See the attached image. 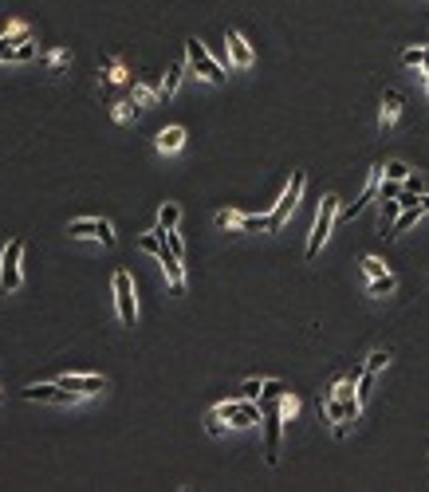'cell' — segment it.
<instances>
[{
  "label": "cell",
  "instance_id": "obj_23",
  "mask_svg": "<svg viewBox=\"0 0 429 492\" xmlns=\"http://www.w3.org/2000/svg\"><path fill=\"white\" fill-rule=\"evenodd\" d=\"M260 394H264V382L260 378H248L240 386V394H236V398H248V402H260Z\"/></svg>",
  "mask_w": 429,
  "mask_h": 492
},
{
  "label": "cell",
  "instance_id": "obj_14",
  "mask_svg": "<svg viewBox=\"0 0 429 492\" xmlns=\"http://www.w3.org/2000/svg\"><path fill=\"white\" fill-rule=\"evenodd\" d=\"M154 146H158V154H177L181 146H186V130H181V127H166L158 138H154Z\"/></svg>",
  "mask_w": 429,
  "mask_h": 492
},
{
  "label": "cell",
  "instance_id": "obj_17",
  "mask_svg": "<svg viewBox=\"0 0 429 492\" xmlns=\"http://www.w3.org/2000/svg\"><path fill=\"white\" fill-rule=\"evenodd\" d=\"M177 221H181V209L174 201H166L158 209V229H177Z\"/></svg>",
  "mask_w": 429,
  "mask_h": 492
},
{
  "label": "cell",
  "instance_id": "obj_25",
  "mask_svg": "<svg viewBox=\"0 0 429 492\" xmlns=\"http://www.w3.org/2000/svg\"><path fill=\"white\" fill-rule=\"evenodd\" d=\"M406 173H410V166H406V161H386V166H382V178H394V181H402Z\"/></svg>",
  "mask_w": 429,
  "mask_h": 492
},
{
  "label": "cell",
  "instance_id": "obj_4",
  "mask_svg": "<svg viewBox=\"0 0 429 492\" xmlns=\"http://www.w3.org/2000/svg\"><path fill=\"white\" fill-rule=\"evenodd\" d=\"M20 260H24V240H9V248H4V256H0V292H4V296L24 284V276H20Z\"/></svg>",
  "mask_w": 429,
  "mask_h": 492
},
{
  "label": "cell",
  "instance_id": "obj_33",
  "mask_svg": "<svg viewBox=\"0 0 429 492\" xmlns=\"http://www.w3.org/2000/svg\"><path fill=\"white\" fill-rule=\"evenodd\" d=\"M425 68H429V48H425Z\"/></svg>",
  "mask_w": 429,
  "mask_h": 492
},
{
  "label": "cell",
  "instance_id": "obj_29",
  "mask_svg": "<svg viewBox=\"0 0 429 492\" xmlns=\"http://www.w3.org/2000/svg\"><path fill=\"white\" fill-rule=\"evenodd\" d=\"M205 429H209L213 437H221V433H225V425H221V417L213 414V410H209V414H205Z\"/></svg>",
  "mask_w": 429,
  "mask_h": 492
},
{
  "label": "cell",
  "instance_id": "obj_13",
  "mask_svg": "<svg viewBox=\"0 0 429 492\" xmlns=\"http://www.w3.org/2000/svg\"><path fill=\"white\" fill-rule=\"evenodd\" d=\"M138 248H142V252H150L158 264H166V260H177V256L166 248V240H161L158 232H142V237H138Z\"/></svg>",
  "mask_w": 429,
  "mask_h": 492
},
{
  "label": "cell",
  "instance_id": "obj_22",
  "mask_svg": "<svg viewBox=\"0 0 429 492\" xmlns=\"http://www.w3.org/2000/svg\"><path fill=\"white\" fill-rule=\"evenodd\" d=\"M398 213H402V201L398 197H382V229H390V221H394Z\"/></svg>",
  "mask_w": 429,
  "mask_h": 492
},
{
  "label": "cell",
  "instance_id": "obj_19",
  "mask_svg": "<svg viewBox=\"0 0 429 492\" xmlns=\"http://www.w3.org/2000/svg\"><path fill=\"white\" fill-rule=\"evenodd\" d=\"M28 60H36V43L32 40L16 43V48L9 51V63H28Z\"/></svg>",
  "mask_w": 429,
  "mask_h": 492
},
{
  "label": "cell",
  "instance_id": "obj_26",
  "mask_svg": "<svg viewBox=\"0 0 429 492\" xmlns=\"http://www.w3.org/2000/svg\"><path fill=\"white\" fill-rule=\"evenodd\" d=\"M362 272L374 280V276H382V272H386V264H382L378 256H362Z\"/></svg>",
  "mask_w": 429,
  "mask_h": 492
},
{
  "label": "cell",
  "instance_id": "obj_9",
  "mask_svg": "<svg viewBox=\"0 0 429 492\" xmlns=\"http://www.w3.org/2000/svg\"><path fill=\"white\" fill-rule=\"evenodd\" d=\"M20 398L24 402H55V406H71V402L79 398V394H71V390H63V386H43V382H36V386H28V390H20Z\"/></svg>",
  "mask_w": 429,
  "mask_h": 492
},
{
  "label": "cell",
  "instance_id": "obj_18",
  "mask_svg": "<svg viewBox=\"0 0 429 492\" xmlns=\"http://www.w3.org/2000/svg\"><path fill=\"white\" fill-rule=\"evenodd\" d=\"M394 288H398V280L390 276V272H382V276H374V280L366 284V292H371V296H390Z\"/></svg>",
  "mask_w": 429,
  "mask_h": 492
},
{
  "label": "cell",
  "instance_id": "obj_1",
  "mask_svg": "<svg viewBox=\"0 0 429 492\" xmlns=\"http://www.w3.org/2000/svg\"><path fill=\"white\" fill-rule=\"evenodd\" d=\"M335 217H339V197L327 193L319 205V213H315V225H312V240H307V260H315L323 248V240L331 237V229H335Z\"/></svg>",
  "mask_w": 429,
  "mask_h": 492
},
{
  "label": "cell",
  "instance_id": "obj_10",
  "mask_svg": "<svg viewBox=\"0 0 429 492\" xmlns=\"http://www.w3.org/2000/svg\"><path fill=\"white\" fill-rule=\"evenodd\" d=\"M55 386H63V390H71V394L83 398V394H102L107 390V378H102V374H63Z\"/></svg>",
  "mask_w": 429,
  "mask_h": 492
},
{
  "label": "cell",
  "instance_id": "obj_32",
  "mask_svg": "<svg viewBox=\"0 0 429 492\" xmlns=\"http://www.w3.org/2000/svg\"><path fill=\"white\" fill-rule=\"evenodd\" d=\"M418 201H421V209H425V213H429V193H425V197H418Z\"/></svg>",
  "mask_w": 429,
  "mask_h": 492
},
{
  "label": "cell",
  "instance_id": "obj_31",
  "mask_svg": "<svg viewBox=\"0 0 429 492\" xmlns=\"http://www.w3.org/2000/svg\"><path fill=\"white\" fill-rule=\"evenodd\" d=\"M264 394H272V398H280V394H287L284 382H264Z\"/></svg>",
  "mask_w": 429,
  "mask_h": 492
},
{
  "label": "cell",
  "instance_id": "obj_7",
  "mask_svg": "<svg viewBox=\"0 0 429 492\" xmlns=\"http://www.w3.org/2000/svg\"><path fill=\"white\" fill-rule=\"evenodd\" d=\"M68 232L75 240H102V245H115V229H110V221H102V217H87V221H71Z\"/></svg>",
  "mask_w": 429,
  "mask_h": 492
},
{
  "label": "cell",
  "instance_id": "obj_30",
  "mask_svg": "<svg viewBox=\"0 0 429 492\" xmlns=\"http://www.w3.org/2000/svg\"><path fill=\"white\" fill-rule=\"evenodd\" d=\"M134 107H138V102H134ZM134 107H130V102H118V107H115V119H118V122H127V119H134V114H138Z\"/></svg>",
  "mask_w": 429,
  "mask_h": 492
},
{
  "label": "cell",
  "instance_id": "obj_3",
  "mask_svg": "<svg viewBox=\"0 0 429 492\" xmlns=\"http://www.w3.org/2000/svg\"><path fill=\"white\" fill-rule=\"evenodd\" d=\"M260 417H264V457H268V465H276L280 461V398L264 394Z\"/></svg>",
  "mask_w": 429,
  "mask_h": 492
},
{
  "label": "cell",
  "instance_id": "obj_16",
  "mask_svg": "<svg viewBox=\"0 0 429 492\" xmlns=\"http://www.w3.org/2000/svg\"><path fill=\"white\" fill-rule=\"evenodd\" d=\"M181 75H186V68H181V63H174V68L166 71V83H161V102L174 99V91H177V83H181Z\"/></svg>",
  "mask_w": 429,
  "mask_h": 492
},
{
  "label": "cell",
  "instance_id": "obj_20",
  "mask_svg": "<svg viewBox=\"0 0 429 492\" xmlns=\"http://www.w3.org/2000/svg\"><path fill=\"white\" fill-rule=\"evenodd\" d=\"M134 102L154 107V102H161V91H154V87H146V83H134Z\"/></svg>",
  "mask_w": 429,
  "mask_h": 492
},
{
  "label": "cell",
  "instance_id": "obj_15",
  "mask_svg": "<svg viewBox=\"0 0 429 492\" xmlns=\"http://www.w3.org/2000/svg\"><path fill=\"white\" fill-rule=\"evenodd\" d=\"M24 40H28V28H24V24H12L9 32L0 36V63L9 60V51L16 48V43H24Z\"/></svg>",
  "mask_w": 429,
  "mask_h": 492
},
{
  "label": "cell",
  "instance_id": "obj_24",
  "mask_svg": "<svg viewBox=\"0 0 429 492\" xmlns=\"http://www.w3.org/2000/svg\"><path fill=\"white\" fill-rule=\"evenodd\" d=\"M402 63H406V68H425V48H406L402 51Z\"/></svg>",
  "mask_w": 429,
  "mask_h": 492
},
{
  "label": "cell",
  "instance_id": "obj_2",
  "mask_svg": "<svg viewBox=\"0 0 429 492\" xmlns=\"http://www.w3.org/2000/svg\"><path fill=\"white\" fill-rule=\"evenodd\" d=\"M303 186H307V178H303V173H295L292 186L284 189V197H280V201L268 209V232H280L287 225V217L295 213V205H300V197H303Z\"/></svg>",
  "mask_w": 429,
  "mask_h": 492
},
{
  "label": "cell",
  "instance_id": "obj_6",
  "mask_svg": "<svg viewBox=\"0 0 429 492\" xmlns=\"http://www.w3.org/2000/svg\"><path fill=\"white\" fill-rule=\"evenodd\" d=\"M115 307H118V319L134 327L138 319V307H134V280H130L127 272H115Z\"/></svg>",
  "mask_w": 429,
  "mask_h": 492
},
{
  "label": "cell",
  "instance_id": "obj_8",
  "mask_svg": "<svg viewBox=\"0 0 429 492\" xmlns=\"http://www.w3.org/2000/svg\"><path fill=\"white\" fill-rule=\"evenodd\" d=\"M217 225L221 229H240V232H268V217H244V213L236 209H221L217 213Z\"/></svg>",
  "mask_w": 429,
  "mask_h": 492
},
{
  "label": "cell",
  "instance_id": "obj_5",
  "mask_svg": "<svg viewBox=\"0 0 429 492\" xmlns=\"http://www.w3.org/2000/svg\"><path fill=\"white\" fill-rule=\"evenodd\" d=\"M186 60H189V68H194L197 75H205L209 83H225V68H221L209 51H205V43L197 40V36H194V40H186Z\"/></svg>",
  "mask_w": 429,
  "mask_h": 492
},
{
  "label": "cell",
  "instance_id": "obj_28",
  "mask_svg": "<svg viewBox=\"0 0 429 492\" xmlns=\"http://www.w3.org/2000/svg\"><path fill=\"white\" fill-rule=\"evenodd\" d=\"M107 83H127V71H122V63H118V60L107 63Z\"/></svg>",
  "mask_w": 429,
  "mask_h": 492
},
{
  "label": "cell",
  "instance_id": "obj_21",
  "mask_svg": "<svg viewBox=\"0 0 429 492\" xmlns=\"http://www.w3.org/2000/svg\"><path fill=\"white\" fill-rule=\"evenodd\" d=\"M390 363V351H371L366 355V363H362V370H371V374H382V366Z\"/></svg>",
  "mask_w": 429,
  "mask_h": 492
},
{
  "label": "cell",
  "instance_id": "obj_11",
  "mask_svg": "<svg viewBox=\"0 0 429 492\" xmlns=\"http://www.w3.org/2000/svg\"><path fill=\"white\" fill-rule=\"evenodd\" d=\"M225 48H228V60H233L236 68H248V63H253V48H248V40H244L240 32H233V28L225 32Z\"/></svg>",
  "mask_w": 429,
  "mask_h": 492
},
{
  "label": "cell",
  "instance_id": "obj_34",
  "mask_svg": "<svg viewBox=\"0 0 429 492\" xmlns=\"http://www.w3.org/2000/svg\"><path fill=\"white\" fill-rule=\"evenodd\" d=\"M425 87H429V68H425Z\"/></svg>",
  "mask_w": 429,
  "mask_h": 492
},
{
  "label": "cell",
  "instance_id": "obj_12",
  "mask_svg": "<svg viewBox=\"0 0 429 492\" xmlns=\"http://www.w3.org/2000/svg\"><path fill=\"white\" fill-rule=\"evenodd\" d=\"M398 114H402V95H398V91H386V95H382V119H378V130H382V138H386L390 130H394Z\"/></svg>",
  "mask_w": 429,
  "mask_h": 492
},
{
  "label": "cell",
  "instance_id": "obj_27",
  "mask_svg": "<svg viewBox=\"0 0 429 492\" xmlns=\"http://www.w3.org/2000/svg\"><path fill=\"white\" fill-rule=\"evenodd\" d=\"M402 189H406V193H421V189H425V181H421V173H406V178H402Z\"/></svg>",
  "mask_w": 429,
  "mask_h": 492
}]
</instances>
